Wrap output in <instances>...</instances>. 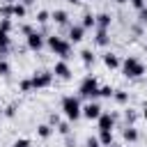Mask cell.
I'll use <instances>...</instances> for the list:
<instances>
[{
	"label": "cell",
	"mask_w": 147,
	"mask_h": 147,
	"mask_svg": "<svg viewBox=\"0 0 147 147\" xmlns=\"http://www.w3.org/2000/svg\"><path fill=\"white\" fill-rule=\"evenodd\" d=\"M71 67L64 62V60H60V62H55V67H53V76H57V78H62V80H69L71 78Z\"/></svg>",
	"instance_id": "8"
},
{
	"label": "cell",
	"mask_w": 147,
	"mask_h": 147,
	"mask_svg": "<svg viewBox=\"0 0 147 147\" xmlns=\"http://www.w3.org/2000/svg\"><path fill=\"white\" fill-rule=\"evenodd\" d=\"M46 46H48L55 55H60L62 60L71 57V55H69V53H71V44H69V39H62V37H57V34H51V37H46Z\"/></svg>",
	"instance_id": "2"
},
{
	"label": "cell",
	"mask_w": 147,
	"mask_h": 147,
	"mask_svg": "<svg viewBox=\"0 0 147 147\" xmlns=\"http://www.w3.org/2000/svg\"><path fill=\"white\" fill-rule=\"evenodd\" d=\"M51 21H55L57 25H67V23H69V14H67L64 9H55V11L51 14Z\"/></svg>",
	"instance_id": "13"
},
{
	"label": "cell",
	"mask_w": 147,
	"mask_h": 147,
	"mask_svg": "<svg viewBox=\"0 0 147 147\" xmlns=\"http://www.w3.org/2000/svg\"><path fill=\"white\" fill-rule=\"evenodd\" d=\"M9 46H11V37H9V32H2V30H0V55H5V53L9 51Z\"/></svg>",
	"instance_id": "15"
},
{
	"label": "cell",
	"mask_w": 147,
	"mask_h": 147,
	"mask_svg": "<svg viewBox=\"0 0 147 147\" xmlns=\"http://www.w3.org/2000/svg\"><path fill=\"white\" fill-rule=\"evenodd\" d=\"M51 133H53V126H51V124H41V126H37V136H39V138L46 140V138H51Z\"/></svg>",
	"instance_id": "20"
},
{
	"label": "cell",
	"mask_w": 147,
	"mask_h": 147,
	"mask_svg": "<svg viewBox=\"0 0 147 147\" xmlns=\"http://www.w3.org/2000/svg\"><path fill=\"white\" fill-rule=\"evenodd\" d=\"M62 113H64V117H67L69 122H76L78 117H83L80 99H78V96H74V94L64 96V99H62Z\"/></svg>",
	"instance_id": "1"
},
{
	"label": "cell",
	"mask_w": 147,
	"mask_h": 147,
	"mask_svg": "<svg viewBox=\"0 0 147 147\" xmlns=\"http://www.w3.org/2000/svg\"><path fill=\"white\" fill-rule=\"evenodd\" d=\"M138 23H140V25H147V7H142V9L138 11Z\"/></svg>",
	"instance_id": "28"
},
{
	"label": "cell",
	"mask_w": 147,
	"mask_h": 147,
	"mask_svg": "<svg viewBox=\"0 0 147 147\" xmlns=\"http://www.w3.org/2000/svg\"><path fill=\"white\" fill-rule=\"evenodd\" d=\"M129 2H131V7L138 9V11H140L142 7H147V0H129Z\"/></svg>",
	"instance_id": "31"
},
{
	"label": "cell",
	"mask_w": 147,
	"mask_h": 147,
	"mask_svg": "<svg viewBox=\"0 0 147 147\" xmlns=\"http://www.w3.org/2000/svg\"><path fill=\"white\" fill-rule=\"evenodd\" d=\"M85 147H101V142H99V138H87Z\"/></svg>",
	"instance_id": "35"
},
{
	"label": "cell",
	"mask_w": 147,
	"mask_h": 147,
	"mask_svg": "<svg viewBox=\"0 0 147 147\" xmlns=\"http://www.w3.org/2000/svg\"><path fill=\"white\" fill-rule=\"evenodd\" d=\"M0 30H2V32H9V30H11V18H2V21H0Z\"/></svg>",
	"instance_id": "30"
},
{
	"label": "cell",
	"mask_w": 147,
	"mask_h": 147,
	"mask_svg": "<svg viewBox=\"0 0 147 147\" xmlns=\"http://www.w3.org/2000/svg\"><path fill=\"white\" fill-rule=\"evenodd\" d=\"M0 122H2V113H0Z\"/></svg>",
	"instance_id": "42"
},
{
	"label": "cell",
	"mask_w": 147,
	"mask_h": 147,
	"mask_svg": "<svg viewBox=\"0 0 147 147\" xmlns=\"http://www.w3.org/2000/svg\"><path fill=\"white\" fill-rule=\"evenodd\" d=\"M124 117H126V122H129V126H133V122H136V110H131V108H126V113H124Z\"/></svg>",
	"instance_id": "27"
},
{
	"label": "cell",
	"mask_w": 147,
	"mask_h": 147,
	"mask_svg": "<svg viewBox=\"0 0 147 147\" xmlns=\"http://www.w3.org/2000/svg\"><path fill=\"white\" fill-rule=\"evenodd\" d=\"M0 14H2V18H11V5H2Z\"/></svg>",
	"instance_id": "29"
},
{
	"label": "cell",
	"mask_w": 147,
	"mask_h": 147,
	"mask_svg": "<svg viewBox=\"0 0 147 147\" xmlns=\"http://www.w3.org/2000/svg\"><path fill=\"white\" fill-rule=\"evenodd\" d=\"M67 2H69V5H78L80 0H67Z\"/></svg>",
	"instance_id": "38"
},
{
	"label": "cell",
	"mask_w": 147,
	"mask_h": 147,
	"mask_svg": "<svg viewBox=\"0 0 147 147\" xmlns=\"http://www.w3.org/2000/svg\"><path fill=\"white\" fill-rule=\"evenodd\" d=\"M85 39V28L78 23V25H71L69 28V44H78Z\"/></svg>",
	"instance_id": "9"
},
{
	"label": "cell",
	"mask_w": 147,
	"mask_h": 147,
	"mask_svg": "<svg viewBox=\"0 0 147 147\" xmlns=\"http://www.w3.org/2000/svg\"><path fill=\"white\" fill-rule=\"evenodd\" d=\"M9 74H11L9 62H7V60H0V76H9Z\"/></svg>",
	"instance_id": "26"
},
{
	"label": "cell",
	"mask_w": 147,
	"mask_h": 147,
	"mask_svg": "<svg viewBox=\"0 0 147 147\" xmlns=\"http://www.w3.org/2000/svg\"><path fill=\"white\" fill-rule=\"evenodd\" d=\"M80 25L85 28V30H90V28H94L96 23H94V14H90V11H85L83 14V21H80Z\"/></svg>",
	"instance_id": "19"
},
{
	"label": "cell",
	"mask_w": 147,
	"mask_h": 147,
	"mask_svg": "<svg viewBox=\"0 0 147 147\" xmlns=\"http://www.w3.org/2000/svg\"><path fill=\"white\" fill-rule=\"evenodd\" d=\"M57 131H60L62 136H69V124H67V122H60V124H57Z\"/></svg>",
	"instance_id": "34"
},
{
	"label": "cell",
	"mask_w": 147,
	"mask_h": 147,
	"mask_svg": "<svg viewBox=\"0 0 147 147\" xmlns=\"http://www.w3.org/2000/svg\"><path fill=\"white\" fill-rule=\"evenodd\" d=\"M115 2H117V5H124V2H129V0H115Z\"/></svg>",
	"instance_id": "39"
},
{
	"label": "cell",
	"mask_w": 147,
	"mask_h": 147,
	"mask_svg": "<svg viewBox=\"0 0 147 147\" xmlns=\"http://www.w3.org/2000/svg\"><path fill=\"white\" fill-rule=\"evenodd\" d=\"M110 21H113V18H110V14H108V11H101V14H96V16H94L96 28H103V30H108V28H110Z\"/></svg>",
	"instance_id": "11"
},
{
	"label": "cell",
	"mask_w": 147,
	"mask_h": 147,
	"mask_svg": "<svg viewBox=\"0 0 147 147\" xmlns=\"http://www.w3.org/2000/svg\"><path fill=\"white\" fill-rule=\"evenodd\" d=\"M30 83H32V92L44 90V87H51V83H53V74H51V71H37V74L30 78Z\"/></svg>",
	"instance_id": "5"
},
{
	"label": "cell",
	"mask_w": 147,
	"mask_h": 147,
	"mask_svg": "<svg viewBox=\"0 0 147 147\" xmlns=\"http://www.w3.org/2000/svg\"><path fill=\"white\" fill-rule=\"evenodd\" d=\"M108 147H117V145H115V142H113V145H108Z\"/></svg>",
	"instance_id": "41"
},
{
	"label": "cell",
	"mask_w": 147,
	"mask_h": 147,
	"mask_svg": "<svg viewBox=\"0 0 147 147\" xmlns=\"http://www.w3.org/2000/svg\"><path fill=\"white\" fill-rule=\"evenodd\" d=\"M18 90H21V92H32V83H30V78H23V80L18 83Z\"/></svg>",
	"instance_id": "25"
},
{
	"label": "cell",
	"mask_w": 147,
	"mask_h": 147,
	"mask_svg": "<svg viewBox=\"0 0 147 147\" xmlns=\"http://www.w3.org/2000/svg\"><path fill=\"white\" fill-rule=\"evenodd\" d=\"M21 30H23V34H25V37H28V34H30V32H34V30H32V25H23V28H21Z\"/></svg>",
	"instance_id": "36"
},
{
	"label": "cell",
	"mask_w": 147,
	"mask_h": 147,
	"mask_svg": "<svg viewBox=\"0 0 147 147\" xmlns=\"http://www.w3.org/2000/svg\"><path fill=\"white\" fill-rule=\"evenodd\" d=\"M96 92H99V80L94 76H85L78 85V99H90L94 101L96 99Z\"/></svg>",
	"instance_id": "4"
},
{
	"label": "cell",
	"mask_w": 147,
	"mask_h": 147,
	"mask_svg": "<svg viewBox=\"0 0 147 147\" xmlns=\"http://www.w3.org/2000/svg\"><path fill=\"white\" fill-rule=\"evenodd\" d=\"M94 44H96V46H108V44H110L108 30H103V28H96V34H94Z\"/></svg>",
	"instance_id": "12"
},
{
	"label": "cell",
	"mask_w": 147,
	"mask_h": 147,
	"mask_svg": "<svg viewBox=\"0 0 147 147\" xmlns=\"http://www.w3.org/2000/svg\"><path fill=\"white\" fill-rule=\"evenodd\" d=\"M5 2H7V5H14V2H16V0H5Z\"/></svg>",
	"instance_id": "40"
},
{
	"label": "cell",
	"mask_w": 147,
	"mask_h": 147,
	"mask_svg": "<svg viewBox=\"0 0 147 147\" xmlns=\"http://www.w3.org/2000/svg\"><path fill=\"white\" fill-rule=\"evenodd\" d=\"M80 60H83L85 67L94 64V53H92V48H83V51H80Z\"/></svg>",
	"instance_id": "18"
},
{
	"label": "cell",
	"mask_w": 147,
	"mask_h": 147,
	"mask_svg": "<svg viewBox=\"0 0 147 147\" xmlns=\"http://www.w3.org/2000/svg\"><path fill=\"white\" fill-rule=\"evenodd\" d=\"M119 69H122V74H124V78H140L142 74H145V64L138 60V57H133V55H129L122 64H119Z\"/></svg>",
	"instance_id": "3"
},
{
	"label": "cell",
	"mask_w": 147,
	"mask_h": 147,
	"mask_svg": "<svg viewBox=\"0 0 147 147\" xmlns=\"http://www.w3.org/2000/svg\"><path fill=\"white\" fill-rule=\"evenodd\" d=\"M96 124H99V131H113V126H115V117H113L110 113H101V117L96 119Z\"/></svg>",
	"instance_id": "10"
},
{
	"label": "cell",
	"mask_w": 147,
	"mask_h": 147,
	"mask_svg": "<svg viewBox=\"0 0 147 147\" xmlns=\"http://www.w3.org/2000/svg\"><path fill=\"white\" fill-rule=\"evenodd\" d=\"M113 87L110 85H99V92H96V96H103V99H113Z\"/></svg>",
	"instance_id": "22"
},
{
	"label": "cell",
	"mask_w": 147,
	"mask_h": 147,
	"mask_svg": "<svg viewBox=\"0 0 147 147\" xmlns=\"http://www.w3.org/2000/svg\"><path fill=\"white\" fill-rule=\"evenodd\" d=\"M101 113H103V108H101L96 101H87V103L83 106V117H85V119H94V122H96V119L101 117Z\"/></svg>",
	"instance_id": "7"
},
{
	"label": "cell",
	"mask_w": 147,
	"mask_h": 147,
	"mask_svg": "<svg viewBox=\"0 0 147 147\" xmlns=\"http://www.w3.org/2000/svg\"><path fill=\"white\" fill-rule=\"evenodd\" d=\"M11 147H30V140L28 138H18V140H14Z\"/></svg>",
	"instance_id": "33"
},
{
	"label": "cell",
	"mask_w": 147,
	"mask_h": 147,
	"mask_svg": "<svg viewBox=\"0 0 147 147\" xmlns=\"http://www.w3.org/2000/svg\"><path fill=\"white\" fill-rule=\"evenodd\" d=\"M48 21H51V11L39 9V11H37V23H41V25H44V23H48Z\"/></svg>",
	"instance_id": "24"
},
{
	"label": "cell",
	"mask_w": 147,
	"mask_h": 147,
	"mask_svg": "<svg viewBox=\"0 0 147 147\" xmlns=\"http://www.w3.org/2000/svg\"><path fill=\"white\" fill-rule=\"evenodd\" d=\"M122 136H124V140H126V142H136V140L140 138V136H138V129H136V126H126V129L122 131Z\"/></svg>",
	"instance_id": "17"
},
{
	"label": "cell",
	"mask_w": 147,
	"mask_h": 147,
	"mask_svg": "<svg viewBox=\"0 0 147 147\" xmlns=\"http://www.w3.org/2000/svg\"><path fill=\"white\" fill-rule=\"evenodd\" d=\"M25 44H28V48H30V51L39 53V51L46 46V37H44L41 32H37V30H34V32H30V34L25 37Z\"/></svg>",
	"instance_id": "6"
},
{
	"label": "cell",
	"mask_w": 147,
	"mask_h": 147,
	"mask_svg": "<svg viewBox=\"0 0 147 147\" xmlns=\"http://www.w3.org/2000/svg\"><path fill=\"white\" fill-rule=\"evenodd\" d=\"M14 115H16V103H9L5 108V117H14Z\"/></svg>",
	"instance_id": "32"
},
{
	"label": "cell",
	"mask_w": 147,
	"mask_h": 147,
	"mask_svg": "<svg viewBox=\"0 0 147 147\" xmlns=\"http://www.w3.org/2000/svg\"><path fill=\"white\" fill-rule=\"evenodd\" d=\"M99 142H101L103 147L113 145V131H99Z\"/></svg>",
	"instance_id": "21"
},
{
	"label": "cell",
	"mask_w": 147,
	"mask_h": 147,
	"mask_svg": "<svg viewBox=\"0 0 147 147\" xmlns=\"http://www.w3.org/2000/svg\"><path fill=\"white\" fill-rule=\"evenodd\" d=\"M142 119H145V122H147V106H145V108H142Z\"/></svg>",
	"instance_id": "37"
},
{
	"label": "cell",
	"mask_w": 147,
	"mask_h": 147,
	"mask_svg": "<svg viewBox=\"0 0 147 147\" xmlns=\"http://www.w3.org/2000/svg\"><path fill=\"white\" fill-rule=\"evenodd\" d=\"M103 64H106L108 69H119L122 62H119V57H117L115 53H106V55H103Z\"/></svg>",
	"instance_id": "14"
},
{
	"label": "cell",
	"mask_w": 147,
	"mask_h": 147,
	"mask_svg": "<svg viewBox=\"0 0 147 147\" xmlns=\"http://www.w3.org/2000/svg\"><path fill=\"white\" fill-rule=\"evenodd\" d=\"M25 14H28V7H25L23 2H14V5H11V16H16V18H25Z\"/></svg>",
	"instance_id": "16"
},
{
	"label": "cell",
	"mask_w": 147,
	"mask_h": 147,
	"mask_svg": "<svg viewBox=\"0 0 147 147\" xmlns=\"http://www.w3.org/2000/svg\"><path fill=\"white\" fill-rule=\"evenodd\" d=\"M113 99H115L117 103H129V92H124V90H115V92H113Z\"/></svg>",
	"instance_id": "23"
}]
</instances>
